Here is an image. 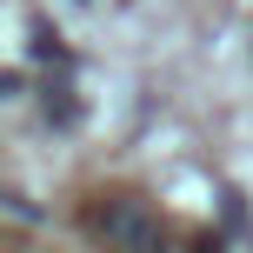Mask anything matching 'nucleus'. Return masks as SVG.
Wrapping results in <instances>:
<instances>
[{
  "label": "nucleus",
  "instance_id": "obj_2",
  "mask_svg": "<svg viewBox=\"0 0 253 253\" xmlns=\"http://www.w3.org/2000/svg\"><path fill=\"white\" fill-rule=\"evenodd\" d=\"M193 253H220V233H200V240H193Z\"/></svg>",
  "mask_w": 253,
  "mask_h": 253
},
{
  "label": "nucleus",
  "instance_id": "obj_1",
  "mask_svg": "<svg viewBox=\"0 0 253 253\" xmlns=\"http://www.w3.org/2000/svg\"><path fill=\"white\" fill-rule=\"evenodd\" d=\"M93 233H100L114 253H167V227H160V213H153L147 200H133V193L107 200L100 213H93Z\"/></svg>",
  "mask_w": 253,
  "mask_h": 253
}]
</instances>
